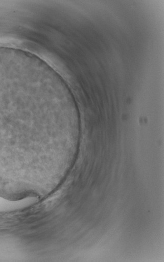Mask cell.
Instances as JSON below:
<instances>
[{"mask_svg": "<svg viewBox=\"0 0 164 262\" xmlns=\"http://www.w3.org/2000/svg\"><path fill=\"white\" fill-rule=\"evenodd\" d=\"M53 96L42 60L0 48V163L15 162L31 147L29 127L44 128Z\"/></svg>", "mask_w": 164, "mask_h": 262, "instance_id": "cell-1", "label": "cell"}]
</instances>
